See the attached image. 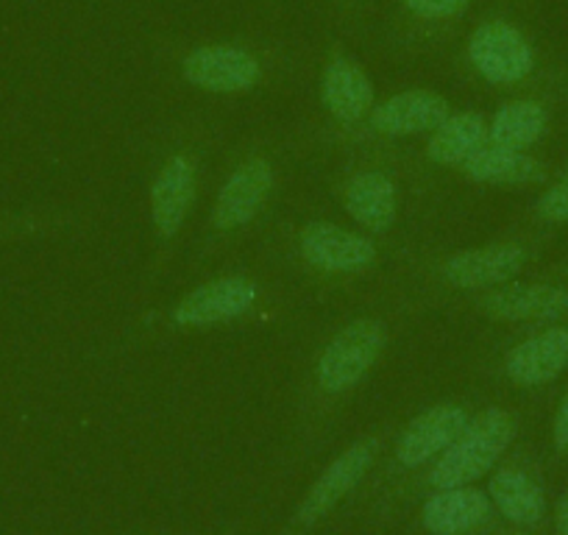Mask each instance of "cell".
<instances>
[{
  "instance_id": "4316f807",
  "label": "cell",
  "mask_w": 568,
  "mask_h": 535,
  "mask_svg": "<svg viewBox=\"0 0 568 535\" xmlns=\"http://www.w3.org/2000/svg\"><path fill=\"white\" fill-rule=\"evenodd\" d=\"M557 276H568V260L562 262V265H557V271H555Z\"/></svg>"
},
{
  "instance_id": "cb8c5ba5",
  "label": "cell",
  "mask_w": 568,
  "mask_h": 535,
  "mask_svg": "<svg viewBox=\"0 0 568 535\" xmlns=\"http://www.w3.org/2000/svg\"><path fill=\"white\" fill-rule=\"evenodd\" d=\"M529 215L544 226H568V171L546 182L544 193L538 195Z\"/></svg>"
},
{
  "instance_id": "30bf717a",
  "label": "cell",
  "mask_w": 568,
  "mask_h": 535,
  "mask_svg": "<svg viewBox=\"0 0 568 535\" xmlns=\"http://www.w3.org/2000/svg\"><path fill=\"white\" fill-rule=\"evenodd\" d=\"M518 413L510 405L490 402L477 407L468 418L466 430L435 457L418 477H413L415 488L446 491L474 485L496 468V463L507 455L518 435Z\"/></svg>"
},
{
  "instance_id": "8992f818",
  "label": "cell",
  "mask_w": 568,
  "mask_h": 535,
  "mask_svg": "<svg viewBox=\"0 0 568 535\" xmlns=\"http://www.w3.org/2000/svg\"><path fill=\"white\" fill-rule=\"evenodd\" d=\"M538 240L532 232L510 229L474 245L407 243L396 268V285L407 293L418 313L452 310V304L518 280L535 262Z\"/></svg>"
},
{
  "instance_id": "603a6c76",
  "label": "cell",
  "mask_w": 568,
  "mask_h": 535,
  "mask_svg": "<svg viewBox=\"0 0 568 535\" xmlns=\"http://www.w3.org/2000/svg\"><path fill=\"white\" fill-rule=\"evenodd\" d=\"M474 0H398L402 29L409 42L438 37L455 29Z\"/></svg>"
},
{
  "instance_id": "2e32d148",
  "label": "cell",
  "mask_w": 568,
  "mask_h": 535,
  "mask_svg": "<svg viewBox=\"0 0 568 535\" xmlns=\"http://www.w3.org/2000/svg\"><path fill=\"white\" fill-rule=\"evenodd\" d=\"M385 446L387 430H371V433L359 435L354 444H348L346 450L337 452L329 466L315 477V483L310 485L307 494L298 502L296 513L291 518L293 533H307L310 527L324 522L335 507H341L368 480Z\"/></svg>"
},
{
  "instance_id": "7a4b0ae2",
  "label": "cell",
  "mask_w": 568,
  "mask_h": 535,
  "mask_svg": "<svg viewBox=\"0 0 568 535\" xmlns=\"http://www.w3.org/2000/svg\"><path fill=\"white\" fill-rule=\"evenodd\" d=\"M418 315L393 280L313 337L296 371V427L304 438H318L337 422Z\"/></svg>"
},
{
  "instance_id": "484cf974",
  "label": "cell",
  "mask_w": 568,
  "mask_h": 535,
  "mask_svg": "<svg viewBox=\"0 0 568 535\" xmlns=\"http://www.w3.org/2000/svg\"><path fill=\"white\" fill-rule=\"evenodd\" d=\"M555 535H568V491L555 502Z\"/></svg>"
},
{
  "instance_id": "4fadbf2b",
  "label": "cell",
  "mask_w": 568,
  "mask_h": 535,
  "mask_svg": "<svg viewBox=\"0 0 568 535\" xmlns=\"http://www.w3.org/2000/svg\"><path fill=\"white\" fill-rule=\"evenodd\" d=\"M485 143H488V114L479 109H455L438 129L413 143L398 145L409 195L415 201L433 195L438 190V179H455L463 162L477 154Z\"/></svg>"
},
{
  "instance_id": "6da1fadb",
  "label": "cell",
  "mask_w": 568,
  "mask_h": 535,
  "mask_svg": "<svg viewBox=\"0 0 568 535\" xmlns=\"http://www.w3.org/2000/svg\"><path fill=\"white\" fill-rule=\"evenodd\" d=\"M298 291L265 260H226L195 276L190 287L168 302L149 304L131 315L112 341L106 357L156 349L184 337L215 332L278 326L296 315Z\"/></svg>"
},
{
  "instance_id": "ffe728a7",
  "label": "cell",
  "mask_w": 568,
  "mask_h": 535,
  "mask_svg": "<svg viewBox=\"0 0 568 535\" xmlns=\"http://www.w3.org/2000/svg\"><path fill=\"white\" fill-rule=\"evenodd\" d=\"M488 496L496 513L516 527H538L546 518V491L527 463L501 457L488 477Z\"/></svg>"
},
{
  "instance_id": "e0dca14e",
  "label": "cell",
  "mask_w": 568,
  "mask_h": 535,
  "mask_svg": "<svg viewBox=\"0 0 568 535\" xmlns=\"http://www.w3.org/2000/svg\"><path fill=\"white\" fill-rule=\"evenodd\" d=\"M318 101L321 120H313V123L329 131L359 123L379 101L368 70L337 42H329L324 62H321Z\"/></svg>"
},
{
  "instance_id": "ba28073f",
  "label": "cell",
  "mask_w": 568,
  "mask_h": 535,
  "mask_svg": "<svg viewBox=\"0 0 568 535\" xmlns=\"http://www.w3.org/2000/svg\"><path fill=\"white\" fill-rule=\"evenodd\" d=\"M176 84L212 98H248L291 81L293 64L282 48L248 40H210L173 46L165 59Z\"/></svg>"
},
{
  "instance_id": "5bb4252c",
  "label": "cell",
  "mask_w": 568,
  "mask_h": 535,
  "mask_svg": "<svg viewBox=\"0 0 568 535\" xmlns=\"http://www.w3.org/2000/svg\"><path fill=\"white\" fill-rule=\"evenodd\" d=\"M474 411H477V402L468 393L444 396L426 405L396 430L393 441L385 446L387 461L382 472L387 477H418L466 430Z\"/></svg>"
},
{
  "instance_id": "d6986e66",
  "label": "cell",
  "mask_w": 568,
  "mask_h": 535,
  "mask_svg": "<svg viewBox=\"0 0 568 535\" xmlns=\"http://www.w3.org/2000/svg\"><path fill=\"white\" fill-rule=\"evenodd\" d=\"M496 516L488 491L474 485L429 491L420 505V527L426 535H477Z\"/></svg>"
},
{
  "instance_id": "3957f363",
  "label": "cell",
  "mask_w": 568,
  "mask_h": 535,
  "mask_svg": "<svg viewBox=\"0 0 568 535\" xmlns=\"http://www.w3.org/2000/svg\"><path fill=\"white\" fill-rule=\"evenodd\" d=\"M223 145V120L212 112H184L151 131L142 149V184L149 218V260L140 293L149 296L176 262L210 182Z\"/></svg>"
},
{
  "instance_id": "d4e9b609",
  "label": "cell",
  "mask_w": 568,
  "mask_h": 535,
  "mask_svg": "<svg viewBox=\"0 0 568 535\" xmlns=\"http://www.w3.org/2000/svg\"><path fill=\"white\" fill-rule=\"evenodd\" d=\"M551 446L560 455H568V387L557 402L555 416H551Z\"/></svg>"
},
{
  "instance_id": "7c38bea8",
  "label": "cell",
  "mask_w": 568,
  "mask_h": 535,
  "mask_svg": "<svg viewBox=\"0 0 568 535\" xmlns=\"http://www.w3.org/2000/svg\"><path fill=\"white\" fill-rule=\"evenodd\" d=\"M479 374L513 391H540L568 371V324H527L477 357Z\"/></svg>"
},
{
  "instance_id": "52a82bcc",
  "label": "cell",
  "mask_w": 568,
  "mask_h": 535,
  "mask_svg": "<svg viewBox=\"0 0 568 535\" xmlns=\"http://www.w3.org/2000/svg\"><path fill=\"white\" fill-rule=\"evenodd\" d=\"M329 195L348 223L390 245L409 243L402 238L404 199L409 193L398 145H357L341 151V160L326 179Z\"/></svg>"
},
{
  "instance_id": "44dd1931",
  "label": "cell",
  "mask_w": 568,
  "mask_h": 535,
  "mask_svg": "<svg viewBox=\"0 0 568 535\" xmlns=\"http://www.w3.org/2000/svg\"><path fill=\"white\" fill-rule=\"evenodd\" d=\"M551 131V109L535 92L507 95L488 114V143L513 151H535Z\"/></svg>"
},
{
  "instance_id": "8fae6325",
  "label": "cell",
  "mask_w": 568,
  "mask_h": 535,
  "mask_svg": "<svg viewBox=\"0 0 568 535\" xmlns=\"http://www.w3.org/2000/svg\"><path fill=\"white\" fill-rule=\"evenodd\" d=\"M457 68L468 84L505 95L529 92L540 73L538 51L521 26L507 18H485L474 26L463 42Z\"/></svg>"
},
{
  "instance_id": "277c9868",
  "label": "cell",
  "mask_w": 568,
  "mask_h": 535,
  "mask_svg": "<svg viewBox=\"0 0 568 535\" xmlns=\"http://www.w3.org/2000/svg\"><path fill=\"white\" fill-rule=\"evenodd\" d=\"M302 157L293 129L251 131L223 154L190 249V276L237 256L248 240H260L276 221Z\"/></svg>"
},
{
  "instance_id": "9c48e42d",
  "label": "cell",
  "mask_w": 568,
  "mask_h": 535,
  "mask_svg": "<svg viewBox=\"0 0 568 535\" xmlns=\"http://www.w3.org/2000/svg\"><path fill=\"white\" fill-rule=\"evenodd\" d=\"M455 112L452 101L429 87H404L379 98L359 123L348 129H321L313 120L296 125V143L304 157L310 154H341L357 145H402L420 140L438 129Z\"/></svg>"
},
{
  "instance_id": "5b68a950",
  "label": "cell",
  "mask_w": 568,
  "mask_h": 535,
  "mask_svg": "<svg viewBox=\"0 0 568 535\" xmlns=\"http://www.w3.org/2000/svg\"><path fill=\"white\" fill-rule=\"evenodd\" d=\"M404 245L382 243L354 223L318 212H278L260 234L256 254L296 291L321 299H363L396 280Z\"/></svg>"
},
{
  "instance_id": "9a60e30c",
  "label": "cell",
  "mask_w": 568,
  "mask_h": 535,
  "mask_svg": "<svg viewBox=\"0 0 568 535\" xmlns=\"http://www.w3.org/2000/svg\"><path fill=\"white\" fill-rule=\"evenodd\" d=\"M455 313L474 315L496 326L568 324V285L551 280H513L452 304Z\"/></svg>"
},
{
  "instance_id": "ac0fdd59",
  "label": "cell",
  "mask_w": 568,
  "mask_h": 535,
  "mask_svg": "<svg viewBox=\"0 0 568 535\" xmlns=\"http://www.w3.org/2000/svg\"><path fill=\"white\" fill-rule=\"evenodd\" d=\"M457 182L474 188H538L549 182V165L532 151H513L505 145L485 143L468 157L455 173Z\"/></svg>"
},
{
  "instance_id": "7402d4cb",
  "label": "cell",
  "mask_w": 568,
  "mask_h": 535,
  "mask_svg": "<svg viewBox=\"0 0 568 535\" xmlns=\"http://www.w3.org/2000/svg\"><path fill=\"white\" fill-rule=\"evenodd\" d=\"M92 223L90 212L75 206H34V210L0 212V243L84 232Z\"/></svg>"
}]
</instances>
